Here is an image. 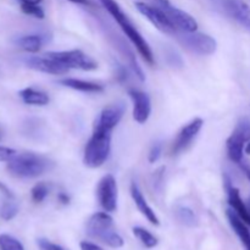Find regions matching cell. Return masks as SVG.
<instances>
[{"mask_svg": "<svg viewBox=\"0 0 250 250\" xmlns=\"http://www.w3.org/2000/svg\"><path fill=\"white\" fill-rule=\"evenodd\" d=\"M15 155H16V151L14 149L6 148V146H0V163L11 160Z\"/></svg>", "mask_w": 250, "mask_h": 250, "instance_id": "30", "label": "cell"}, {"mask_svg": "<svg viewBox=\"0 0 250 250\" xmlns=\"http://www.w3.org/2000/svg\"><path fill=\"white\" fill-rule=\"evenodd\" d=\"M176 217L182 225L188 227H195L198 225V217L195 212L188 207H178L176 209Z\"/></svg>", "mask_w": 250, "mask_h": 250, "instance_id": "22", "label": "cell"}, {"mask_svg": "<svg viewBox=\"0 0 250 250\" xmlns=\"http://www.w3.org/2000/svg\"><path fill=\"white\" fill-rule=\"evenodd\" d=\"M54 167V163L46 156L36 153L16 154L7 161V170L19 178H34L44 175Z\"/></svg>", "mask_w": 250, "mask_h": 250, "instance_id": "2", "label": "cell"}, {"mask_svg": "<svg viewBox=\"0 0 250 250\" xmlns=\"http://www.w3.org/2000/svg\"><path fill=\"white\" fill-rule=\"evenodd\" d=\"M2 137H4V133H2L1 128H0V141H1V139H2Z\"/></svg>", "mask_w": 250, "mask_h": 250, "instance_id": "38", "label": "cell"}, {"mask_svg": "<svg viewBox=\"0 0 250 250\" xmlns=\"http://www.w3.org/2000/svg\"><path fill=\"white\" fill-rule=\"evenodd\" d=\"M48 194H49V187L43 182L34 186L31 190L32 200H33L34 203H42L46 197H48Z\"/></svg>", "mask_w": 250, "mask_h": 250, "instance_id": "26", "label": "cell"}, {"mask_svg": "<svg viewBox=\"0 0 250 250\" xmlns=\"http://www.w3.org/2000/svg\"><path fill=\"white\" fill-rule=\"evenodd\" d=\"M0 190H1L2 194H4L7 199H15V197H14V194H12L11 190H10L6 186L2 185V183H0Z\"/></svg>", "mask_w": 250, "mask_h": 250, "instance_id": "32", "label": "cell"}, {"mask_svg": "<svg viewBox=\"0 0 250 250\" xmlns=\"http://www.w3.org/2000/svg\"><path fill=\"white\" fill-rule=\"evenodd\" d=\"M176 39L182 44L185 48L198 55H211L216 51L217 43L209 34L199 33V32H185L178 29L173 34Z\"/></svg>", "mask_w": 250, "mask_h": 250, "instance_id": "5", "label": "cell"}, {"mask_svg": "<svg viewBox=\"0 0 250 250\" xmlns=\"http://www.w3.org/2000/svg\"><path fill=\"white\" fill-rule=\"evenodd\" d=\"M81 250H103L100 247H98L97 244L90 243V242H81L80 244Z\"/></svg>", "mask_w": 250, "mask_h": 250, "instance_id": "31", "label": "cell"}, {"mask_svg": "<svg viewBox=\"0 0 250 250\" xmlns=\"http://www.w3.org/2000/svg\"><path fill=\"white\" fill-rule=\"evenodd\" d=\"M111 132L94 128L92 137L85 144L83 155V163L87 167L98 168L109 159L111 150Z\"/></svg>", "mask_w": 250, "mask_h": 250, "instance_id": "4", "label": "cell"}, {"mask_svg": "<svg viewBox=\"0 0 250 250\" xmlns=\"http://www.w3.org/2000/svg\"><path fill=\"white\" fill-rule=\"evenodd\" d=\"M129 98L133 102V119L138 124H146L151 112L150 97L138 89H129Z\"/></svg>", "mask_w": 250, "mask_h": 250, "instance_id": "15", "label": "cell"}, {"mask_svg": "<svg viewBox=\"0 0 250 250\" xmlns=\"http://www.w3.org/2000/svg\"><path fill=\"white\" fill-rule=\"evenodd\" d=\"M136 7L142 15H143L146 19H148L151 22L153 26H155L159 31L164 32L166 34H170L173 36L176 32L178 31L176 28L175 24L171 22V20L168 19L167 15L164 12V10L160 6H153V5H149L146 2L143 1H137Z\"/></svg>", "mask_w": 250, "mask_h": 250, "instance_id": "8", "label": "cell"}, {"mask_svg": "<svg viewBox=\"0 0 250 250\" xmlns=\"http://www.w3.org/2000/svg\"><path fill=\"white\" fill-rule=\"evenodd\" d=\"M0 250H24L20 241L10 234H0Z\"/></svg>", "mask_w": 250, "mask_h": 250, "instance_id": "25", "label": "cell"}, {"mask_svg": "<svg viewBox=\"0 0 250 250\" xmlns=\"http://www.w3.org/2000/svg\"><path fill=\"white\" fill-rule=\"evenodd\" d=\"M161 154H163V144L155 143L151 146L150 151H149V163L154 164L160 159Z\"/></svg>", "mask_w": 250, "mask_h": 250, "instance_id": "28", "label": "cell"}, {"mask_svg": "<svg viewBox=\"0 0 250 250\" xmlns=\"http://www.w3.org/2000/svg\"><path fill=\"white\" fill-rule=\"evenodd\" d=\"M58 200H59V203H61V204L62 205H67V204H70V197H68L67 194H66V193H59L58 194Z\"/></svg>", "mask_w": 250, "mask_h": 250, "instance_id": "33", "label": "cell"}, {"mask_svg": "<svg viewBox=\"0 0 250 250\" xmlns=\"http://www.w3.org/2000/svg\"><path fill=\"white\" fill-rule=\"evenodd\" d=\"M46 55L55 59L56 61L65 65L67 68H78L83 71H93L98 68V63L90 56L82 50H65V51H49Z\"/></svg>", "mask_w": 250, "mask_h": 250, "instance_id": "7", "label": "cell"}, {"mask_svg": "<svg viewBox=\"0 0 250 250\" xmlns=\"http://www.w3.org/2000/svg\"><path fill=\"white\" fill-rule=\"evenodd\" d=\"M131 195L134 204L137 205L138 210L141 211V214L143 215V216L146 217L151 225H154V226H159V225H160V221H159L158 216H156V214L154 212V210L149 207L148 202L146 200L143 193H142V190L139 189L138 185H137L136 182H132L131 185Z\"/></svg>", "mask_w": 250, "mask_h": 250, "instance_id": "17", "label": "cell"}, {"mask_svg": "<svg viewBox=\"0 0 250 250\" xmlns=\"http://www.w3.org/2000/svg\"><path fill=\"white\" fill-rule=\"evenodd\" d=\"M222 6L231 19L250 32V6L244 0H222Z\"/></svg>", "mask_w": 250, "mask_h": 250, "instance_id": "13", "label": "cell"}, {"mask_svg": "<svg viewBox=\"0 0 250 250\" xmlns=\"http://www.w3.org/2000/svg\"><path fill=\"white\" fill-rule=\"evenodd\" d=\"M17 212H19V207L14 202V199H7V202H5L0 208V216L5 221H10L14 219Z\"/></svg>", "mask_w": 250, "mask_h": 250, "instance_id": "24", "label": "cell"}, {"mask_svg": "<svg viewBox=\"0 0 250 250\" xmlns=\"http://www.w3.org/2000/svg\"><path fill=\"white\" fill-rule=\"evenodd\" d=\"M133 234L137 237V238L141 241V243L143 244L146 248L151 249V248H155L158 246L159 241L154 234H151L148 229H143V227H133Z\"/></svg>", "mask_w": 250, "mask_h": 250, "instance_id": "23", "label": "cell"}, {"mask_svg": "<svg viewBox=\"0 0 250 250\" xmlns=\"http://www.w3.org/2000/svg\"><path fill=\"white\" fill-rule=\"evenodd\" d=\"M68 1L73 2V4L84 5V6H88V5H92V2H90L89 0H68Z\"/></svg>", "mask_w": 250, "mask_h": 250, "instance_id": "35", "label": "cell"}, {"mask_svg": "<svg viewBox=\"0 0 250 250\" xmlns=\"http://www.w3.org/2000/svg\"><path fill=\"white\" fill-rule=\"evenodd\" d=\"M248 141H250V120L242 119L226 142L227 155L229 160L236 164L243 161L244 148Z\"/></svg>", "mask_w": 250, "mask_h": 250, "instance_id": "6", "label": "cell"}, {"mask_svg": "<svg viewBox=\"0 0 250 250\" xmlns=\"http://www.w3.org/2000/svg\"><path fill=\"white\" fill-rule=\"evenodd\" d=\"M87 234L110 248H121L125 242L116 232L112 217L105 212H95L87 222Z\"/></svg>", "mask_w": 250, "mask_h": 250, "instance_id": "3", "label": "cell"}, {"mask_svg": "<svg viewBox=\"0 0 250 250\" xmlns=\"http://www.w3.org/2000/svg\"><path fill=\"white\" fill-rule=\"evenodd\" d=\"M99 2L105 7V10L111 15L112 19L119 23V26L121 27L124 33L126 34L127 38L131 41V43L136 46V49L138 50V53L141 54L142 58L146 60V62H148L149 65H154V55L153 53H151L150 46L146 43V39L143 38V36L139 33L138 29L136 28V26L132 23L131 20L128 19V16L122 11L119 2H117L116 0H99Z\"/></svg>", "mask_w": 250, "mask_h": 250, "instance_id": "1", "label": "cell"}, {"mask_svg": "<svg viewBox=\"0 0 250 250\" xmlns=\"http://www.w3.org/2000/svg\"><path fill=\"white\" fill-rule=\"evenodd\" d=\"M248 209H249V212H250V200H249V207H248Z\"/></svg>", "mask_w": 250, "mask_h": 250, "instance_id": "39", "label": "cell"}, {"mask_svg": "<svg viewBox=\"0 0 250 250\" xmlns=\"http://www.w3.org/2000/svg\"><path fill=\"white\" fill-rule=\"evenodd\" d=\"M156 2H158V6H160L164 10V12L167 15L171 22L176 26V28L185 32L197 31L198 22L195 21V19L192 15L178 9V7L173 6L167 0H156Z\"/></svg>", "mask_w": 250, "mask_h": 250, "instance_id": "10", "label": "cell"}, {"mask_svg": "<svg viewBox=\"0 0 250 250\" xmlns=\"http://www.w3.org/2000/svg\"><path fill=\"white\" fill-rule=\"evenodd\" d=\"M20 1H21V4H39L43 0H20Z\"/></svg>", "mask_w": 250, "mask_h": 250, "instance_id": "36", "label": "cell"}, {"mask_svg": "<svg viewBox=\"0 0 250 250\" xmlns=\"http://www.w3.org/2000/svg\"><path fill=\"white\" fill-rule=\"evenodd\" d=\"M24 63H26L27 67L32 68V70L54 76L66 75L68 71V68L65 65H62L61 62L56 61L55 59L50 58L48 55H45V58H43V56H31V58H27L24 60Z\"/></svg>", "mask_w": 250, "mask_h": 250, "instance_id": "11", "label": "cell"}, {"mask_svg": "<svg viewBox=\"0 0 250 250\" xmlns=\"http://www.w3.org/2000/svg\"><path fill=\"white\" fill-rule=\"evenodd\" d=\"M225 187H226L227 190V197H229V204L231 207V209L243 220L244 222L250 226V212L248 207L246 205V203L243 202L241 197V193H239L238 188L234 187L231 183L229 178H225Z\"/></svg>", "mask_w": 250, "mask_h": 250, "instance_id": "16", "label": "cell"}, {"mask_svg": "<svg viewBox=\"0 0 250 250\" xmlns=\"http://www.w3.org/2000/svg\"><path fill=\"white\" fill-rule=\"evenodd\" d=\"M44 42H45L44 37L39 36V34H29V36L20 37L16 41V44L28 53H37L41 50Z\"/></svg>", "mask_w": 250, "mask_h": 250, "instance_id": "21", "label": "cell"}, {"mask_svg": "<svg viewBox=\"0 0 250 250\" xmlns=\"http://www.w3.org/2000/svg\"><path fill=\"white\" fill-rule=\"evenodd\" d=\"M61 85L63 87L71 88V89L80 90L83 93H100L104 90V87L102 84H98L94 82H87V81L76 80V78H63L59 81Z\"/></svg>", "mask_w": 250, "mask_h": 250, "instance_id": "19", "label": "cell"}, {"mask_svg": "<svg viewBox=\"0 0 250 250\" xmlns=\"http://www.w3.org/2000/svg\"><path fill=\"white\" fill-rule=\"evenodd\" d=\"M37 243H38V247L41 250H65L62 247L58 246V244L53 243V242L48 241L45 238H39Z\"/></svg>", "mask_w": 250, "mask_h": 250, "instance_id": "29", "label": "cell"}, {"mask_svg": "<svg viewBox=\"0 0 250 250\" xmlns=\"http://www.w3.org/2000/svg\"><path fill=\"white\" fill-rule=\"evenodd\" d=\"M117 183L112 175H106L99 181L97 187V199L100 207L106 212L117 209Z\"/></svg>", "mask_w": 250, "mask_h": 250, "instance_id": "9", "label": "cell"}, {"mask_svg": "<svg viewBox=\"0 0 250 250\" xmlns=\"http://www.w3.org/2000/svg\"><path fill=\"white\" fill-rule=\"evenodd\" d=\"M226 215L232 229H233L234 233L237 234L239 241L242 242L244 248H246V250H250V231L248 229L249 225L247 224V222H244L232 209L227 210Z\"/></svg>", "mask_w": 250, "mask_h": 250, "instance_id": "18", "label": "cell"}, {"mask_svg": "<svg viewBox=\"0 0 250 250\" xmlns=\"http://www.w3.org/2000/svg\"><path fill=\"white\" fill-rule=\"evenodd\" d=\"M20 98L22 102L27 105H37V106H44L49 103V97L46 93L42 90H37L34 88H24L20 90Z\"/></svg>", "mask_w": 250, "mask_h": 250, "instance_id": "20", "label": "cell"}, {"mask_svg": "<svg viewBox=\"0 0 250 250\" xmlns=\"http://www.w3.org/2000/svg\"><path fill=\"white\" fill-rule=\"evenodd\" d=\"M238 165L241 166V168H242V171L244 172V175H246L247 177H248V180L250 181V165H249V164H247L246 161L243 160V161H241Z\"/></svg>", "mask_w": 250, "mask_h": 250, "instance_id": "34", "label": "cell"}, {"mask_svg": "<svg viewBox=\"0 0 250 250\" xmlns=\"http://www.w3.org/2000/svg\"><path fill=\"white\" fill-rule=\"evenodd\" d=\"M203 122L202 119L197 117V119L192 120L189 124H187L186 126L182 127L180 132H178L177 137H176L175 142H173L172 146V154L173 155H177L181 151L185 150L190 143H192L193 139L197 137V134L199 133L200 129H202Z\"/></svg>", "mask_w": 250, "mask_h": 250, "instance_id": "12", "label": "cell"}, {"mask_svg": "<svg viewBox=\"0 0 250 250\" xmlns=\"http://www.w3.org/2000/svg\"><path fill=\"white\" fill-rule=\"evenodd\" d=\"M244 151H246L248 155H250V141H248V144H246V148H244Z\"/></svg>", "mask_w": 250, "mask_h": 250, "instance_id": "37", "label": "cell"}, {"mask_svg": "<svg viewBox=\"0 0 250 250\" xmlns=\"http://www.w3.org/2000/svg\"><path fill=\"white\" fill-rule=\"evenodd\" d=\"M125 110H126V107H125L122 103H116V104L106 106L100 112L99 117H98L97 122H95L94 128L112 131L121 121L122 116L125 114Z\"/></svg>", "mask_w": 250, "mask_h": 250, "instance_id": "14", "label": "cell"}, {"mask_svg": "<svg viewBox=\"0 0 250 250\" xmlns=\"http://www.w3.org/2000/svg\"><path fill=\"white\" fill-rule=\"evenodd\" d=\"M21 10L26 15L29 16H33L36 19H44L45 14H44V10L39 6V4H21Z\"/></svg>", "mask_w": 250, "mask_h": 250, "instance_id": "27", "label": "cell"}]
</instances>
